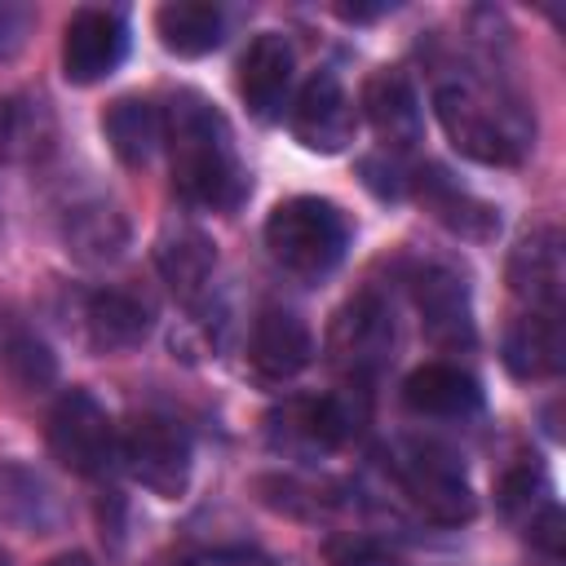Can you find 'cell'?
<instances>
[{
  "mask_svg": "<svg viewBox=\"0 0 566 566\" xmlns=\"http://www.w3.org/2000/svg\"><path fill=\"white\" fill-rule=\"evenodd\" d=\"M265 248L287 274L323 279L340 265V256L349 248V221L332 199L292 195V199L274 203V212L265 221Z\"/></svg>",
  "mask_w": 566,
  "mask_h": 566,
  "instance_id": "2",
  "label": "cell"
},
{
  "mask_svg": "<svg viewBox=\"0 0 566 566\" xmlns=\"http://www.w3.org/2000/svg\"><path fill=\"white\" fill-rule=\"evenodd\" d=\"M292 88V44L279 31H265L248 44L239 62V97L256 119H279Z\"/></svg>",
  "mask_w": 566,
  "mask_h": 566,
  "instance_id": "15",
  "label": "cell"
},
{
  "mask_svg": "<svg viewBox=\"0 0 566 566\" xmlns=\"http://www.w3.org/2000/svg\"><path fill=\"white\" fill-rule=\"evenodd\" d=\"M102 133H106V142H111L119 164L142 168V164H150V155L164 142V115L146 97H119V102L106 106Z\"/></svg>",
  "mask_w": 566,
  "mask_h": 566,
  "instance_id": "24",
  "label": "cell"
},
{
  "mask_svg": "<svg viewBox=\"0 0 566 566\" xmlns=\"http://www.w3.org/2000/svg\"><path fill=\"white\" fill-rule=\"evenodd\" d=\"M62 239H66V252L84 265H111L124 256L133 230H128V217L115 208V203H75L62 221Z\"/></svg>",
  "mask_w": 566,
  "mask_h": 566,
  "instance_id": "20",
  "label": "cell"
},
{
  "mask_svg": "<svg viewBox=\"0 0 566 566\" xmlns=\"http://www.w3.org/2000/svg\"><path fill=\"white\" fill-rule=\"evenodd\" d=\"M332 13L340 22H376V18L394 13V0H336Z\"/></svg>",
  "mask_w": 566,
  "mask_h": 566,
  "instance_id": "32",
  "label": "cell"
},
{
  "mask_svg": "<svg viewBox=\"0 0 566 566\" xmlns=\"http://www.w3.org/2000/svg\"><path fill=\"white\" fill-rule=\"evenodd\" d=\"M49 566H93V557H84V553H62V557H53Z\"/></svg>",
  "mask_w": 566,
  "mask_h": 566,
  "instance_id": "33",
  "label": "cell"
},
{
  "mask_svg": "<svg viewBox=\"0 0 566 566\" xmlns=\"http://www.w3.org/2000/svg\"><path fill=\"white\" fill-rule=\"evenodd\" d=\"M358 172H363V186H367L371 195H380V199H402V195H407V172H402V164H398L389 150L363 155V159H358Z\"/></svg>",
  "mask_w": 566,
  "mask_h": 566,
  "instance_id": "28",
  "label": "cell"
},
{
  "mask_svg": "<svg viewBox=\"0 0 566 566\" xmlns=\"http://www.w3.org/2000/svg\"><path fill=\"white\" fill-rule=\"evenodd\" d=\"M504 367L517 380H548L566 367V336L562 314H535L526 310L504 332Z\"/></svg>",
  "mask_w": 566,
  "mask_h": 566,
  "instance_id": "18",
  "label": "cell"
},
{
  "mask_svg": "<svg viewBox=\"0 0 566 566\" xmlns=\"http://www.w3.org/2000/svg\"><path fill=\"white\" fill-rule=\"evenodd\" d=\"M327 354L349 376H376L394 354V314L376 292L354 296L327 336Z\"/></svg>",
  "mask_w": 566,
  "mask_h": 566,
  "instance_id": "8",
  "label": "cell"
},
{
  "mask_svg": "<svg viewBox=\"0 0 566 566\" xmlns=\"http://www.w3.org/2000/svg\"><path fill=\"white\" fill-rule=\"evenodd\" d=\"M164 142L172 164V186L186 203L208 212H230L248 195V172L234 150L226 115L195 88H177L164 111Z\"/></svg>",
  "mask_w": 566,
  "mask_h": 566,
  "instance_id": "1",
  "label": "cell"
},
{
  "mask_svg": "<svg viewBox=\"0 0 566 566\" xmlns=\"http://www.w3.org/2000/svg\"><path fill=\"white\" fill-rule=\"evenodd\" d=\"M124 460L128 473L159 500H181L190 486V469H195V447L190 433L159 411H142L133 416L128 433H124Z\"/></svg>",
  "mask_w": 566,
  "mask_h": 566,
  "instance_id": "4",
  "label": "cell"
},
{
  "mask_svg": "<svg viewBox=\"0 0 566 566\" xmlns=\"http://www.w3.org/2000/svg\"><path fill=\"white\" fill-rule=\"evenodd\" d=\"M0 566H13V562H9V553H4V548H0Z\"/></svg>",
  "mask_w": 566,
  "mask_h": 566,
  "instance_id": "34",
  "label": "cell"
},
{
  "mask_svg": "<svg viewBox=\"0 0 566 566\" xmlns=\"http://www.w3.org/2000/svg\"><path fill=\"white\" fill-rule=\"evenodd\" d=\"M394 473H398V486L407 491V500L438 526H464L473 522L478 513V495L460 469L455 455L438 451V447H402L398 460H394Z\"/></svg>",
  "mask_w": 566,
  "mask_h": 566,
  "instance_id": "5",
  "label": "cell"
},
{
  "mask_svg": "<svg viewBox=\"0 0 566 566\" xmlns=\"http://www.w3.org/2000/svg\"><path fill=\"white\" fill-rule=\"evenodd\" d=\"M402 402L416 416H433V420H464L473 411H482V389L469 371L451 367V363H424L407 376L402 385Z\"/></svg>",
  "mask_w": 566,
  "mask_h": 566,
  "instance_id": "19",
  "label": "cell"
},
{
  "mask_svg": "<svg viewBox=\"0 0 566 566\" xmlns=\"http://www.w3.org/2000/svg\"><path fill=\"white\" fill-rule=\"evenodd\" d=\"M522 526H526L531 544H535V548H544L548 557H557V553L566 548V517H562L557 500H548L544 509H535V513H531Z\"/></svg>",
  "mask_w": 566,
  "mask_h": 566,
  "instance_id": "29",
  "label": "cell"
},
{
  "mask_svg": "<svg viewBox=\"0 0 566 566\" xmlns=\"http://www.w3.org/2000/svg\"><path fill=\"white\" fill-rule=\"evenodd\" d=\"M35 27V9L22 0H0V57H13Z\"/></svg>",
  "mask_w": 566,
  "mask_h": 566,
  "instance_id": "30",
  "label": "cell"
},
{
  "mask_svg": "<svg viewBox=\"0 0 566 566\" xmlns=\"http://www.w3.org/2000/svg\"><path fill=\"white\" fill-rule=\"evenodd\" d=\"M0 522L27 535H53L66 522V509L35 469L0 460Z\"/></svg>",
  "mask_w": 566,
  "mask_h": 566,
  "instance_id": "16",
  "label": "cell"
},
{
  "mask_svg": "<svg viewBox=\"0 0 566 566\" xmlns=\"http://www.w3.org/2000/svg\"><path fill=\"white\" fill-rule=\"evenodd\" d=\"M416 190H420V199L429 203V212H433L447 230H455L460 239H491V234L500 230L495 208L482 203L478 195L460 190L442 168H429V177L416 172Z\"/></svg>",
  "mask_w": 566,
  "mask_h": 566,
  "instance_id": "23",
  "label": "cell"
},
{
  "mask_svg": "<svg viewBox=\"0 0 566 566\" xmlns=\"http://www.w3.org/2000/svg\"><path fill=\"white\" fill-rule=\"evenodd\" d=\"M411 301L420 310V327L438 349H473V305L469 283L451 265H424L411 279Z\"/></svg>",
  "mask_w": 566,
  "mask_h": 566,
  "instance_id": "9",
  "label": "cell"
},
{
  "mask_svg": "<svg viewBox=\"0 0 566 566\" xmlns=\"http://www.w3.org/2000/svg\"><path fill=\"white\" fill-rule=\"evenodd\" d=\"M155 265L177 301L199 305V296L208 292V279L217 270V248L199 226H168L155 243Z\"/></svg>",
  "mask_w": 566,
  "mask_h": 566,
  "instance_id": "17",
  "label": "cell"
},
{
  "mask_svg": "<svg viewBox=\"0 0 566 566\" xmlns=\"http://www.w3.org/2000/svg\"><path fill=\"white\" fill-rule=\"evenodd\" d=\"M128 53V27L111 9H75L62 31V75L71 84L106 80Z\"/></svg>",
  "mask_w": 566,
  "mask_h": 566,
  "instance_id": "10",
  "label": "cell"
},
{
  "mask_svg": "<svg viewBox=\"0 0 566 566\" xmlns=\"http://www.w3.org/2000/svg\"><path fill=\"white\" fill-rule=\"evenodd\" d=\"M155 35L177 57H203L226 40V13L212 0H168L155 9Z\"/></svg>",
  "mask_w": 566,
  "mask_h": 566,
  "instance_id": "21",
  "label": "cell"
},
{
  "mask_svg": "<svg viewBox=\"0 0 566 566\" xmlns=\"http://www.w3.org/2000/svg\"><path fill=\"white\" fill-rule=\"evenodd\" d=\"M292 133L305 150H318V155H340L354 142L358 115H354V102H349V93L340 88V80L332 71L310 75L305 88L296 93Z\"/></svg>",
  "mask_w": 566,
  "mask_h": 566,
  "instance_id": "11",
  "label": "cell"
},
{
  "mask_svg": "<svg viewBox=\"0 0 566 566\" xmlns=\"http://www.w3.org/2000/svg\"><path fill=\"white\" fill-rule=\"evenodd\" d=\"M323 557L332 562V566H398V557L394 553H385L376 539H367V535H332L327 544H323Z\"/></svg>",
  "mask_w": 566,
  "mask_h": 566,
  "instance_id": "27",
  "label": "cell"
},
{
  "mask_svg": "<svg viewBox=\"0 0 566 566\" xmlns=\"http://www.w3.org/2000/svg\"><path fill=\"white\" fill-rule=\"evenodd\" d=\"M509 287L522 296L535 314H562V287H566V261H562V234L553 226L531 230L513 256H509Z\"/></svg>",
  "mask_w": 566,
  "mask_h": 566,
  "instance_id": "13",
  "label": "cell"
},
{
  "mask_svg": "<svg viewBox=\"0 0 566 566\" xmlns=\"http://www.w3.org/2000/svg\"><path fill=\"white\" fill-rule=\"evenodd\" d=\"M248 363L261 380L283 385L292 376H301L314 363V332L305 327V318L296 310L283 305H265L252 318V336H248Z\"/></svg>",
  "mask_w": 566,
  "mask_h": 566,
  "instance_id": "12",
  "label": "cell"
},
{
  "mask_svg": "<svg viewBox=\"0 0 566 566\" xmlns=\"http://www.w3.org/2000/svg\"><path fill=\"white\" fill-rule=\"evenodd\" d=\"M358 102H363V115L385 146L407 150L420 142L424 119H420V97H416V84L407 80V71H398V66L371 71Z\"/></svg>",
  "mask_w": 566,
  "mask_h": 566,
  "instance_id": "14",
  "label": "cell"
},
{
  "mask_svg": "<svg viewBox=\"0 0 566 566\" xmlns=\"http://www.w3.org/2000/svg\"><path fill=\"white\" fill-rule=\"evenodd\" d=\"M363 407L349 394H323V398H292L270 416V442L274 451H287L296 460L327 455L345 447L363 429Z\"/></svg>",
  "mask_w": 566,
  "mask_h": 566,
  "instance_id": "6",
  "label": "cell"
},
{
  "mask_svg": "<svg viewBox=\"0 0 566 566\" xmlns=\"http://www.w3.org/2000/svg\"><path fill=\"white\" fill-rule=\"evenodd\" d=\"M544 504H548V478H544L539 464H522V469L504 473V482H500V509H504L509 517L526 522V517H531L535 509H544Z\"/></svg>",
  "mask_w": 566,
  "mask_h": 566,
  "instance_id": "26",
  "label": "cell"
},
{
  "mask_svg": "<svg viewBox=\"0 0 566 566\" xmlns=\"http://www.w3.org/2000/svg\"><path fill=\"white\" fill-rule=\"evenodd\" d=\"M433 111L438 124L447 133V142L473 159V164H491V168H513L526 155V133L513 128V119L504 111H495L473 84H438L433 93Z\"/></svg>",
  "mask_w": 566,
  "mask_h": 566,
  "instance_id": "3",
  "label": "cell"
},
{
  "mask_svg": "<svg viewBox=\"0 0 566 566\" xmlns=\"http://www.w3.org/2000/svg\"><path fill=\"white\" fill-rule=\"evenodd\" d=\"M49 451L62 469L97 478L115 460V424L88 389H66L49 411Z\"/></svg>",
  "mask_w": 566,
  "mask_h": 566,
  "instance_id": "7",
  "label": "cell"
},
{
  "mask_svg": "<svg viewBox=\"0 0 566 566\" xmlns=\"http://www.w3.org/2000/svg\"><path fill=\"white\" fill-rule=\"evenodd\" d=\"M84 318H88V340L106 354L115 349H133L150 336V305L124 287H102L88 296L84 305Z\"/></svg>",
  "mask_w": 566,
  "mask_h": 566,
  "instance_id": "22",
  "label": "cell"
},
{
  "mask_svg": "<svg viewBox=\"0 0 566 566\" xmlns=\"http://www.w3.org/2000/svg\"><path fill=\"white\" fill-rule=\"evenodd\" d=\"M4 367H9V376H13L27 394H40V389H49V385L57 380V358H53V349H49L35 332H13V336H9V345H4Z\"/></svg>",
  "mask_w": 566,
  "mask_h": 566,
  "instance_id": "25",
  "label": "cell"
},
{
  "mask_svg": "<svg viewBox=\"0 0 566 566\" xmlns=\"http://www.w3.org/2000/svg\"><path fill=\"white\" fill-rule=\"evenodd\" d=\"M190 566H279V562L256 548H212V553H199Z\"/></svg>",
  "mask_w": 566,
  "mask_h": 566,
  "instance_id": "31",
  "label": "cell"
}]
</instances>
